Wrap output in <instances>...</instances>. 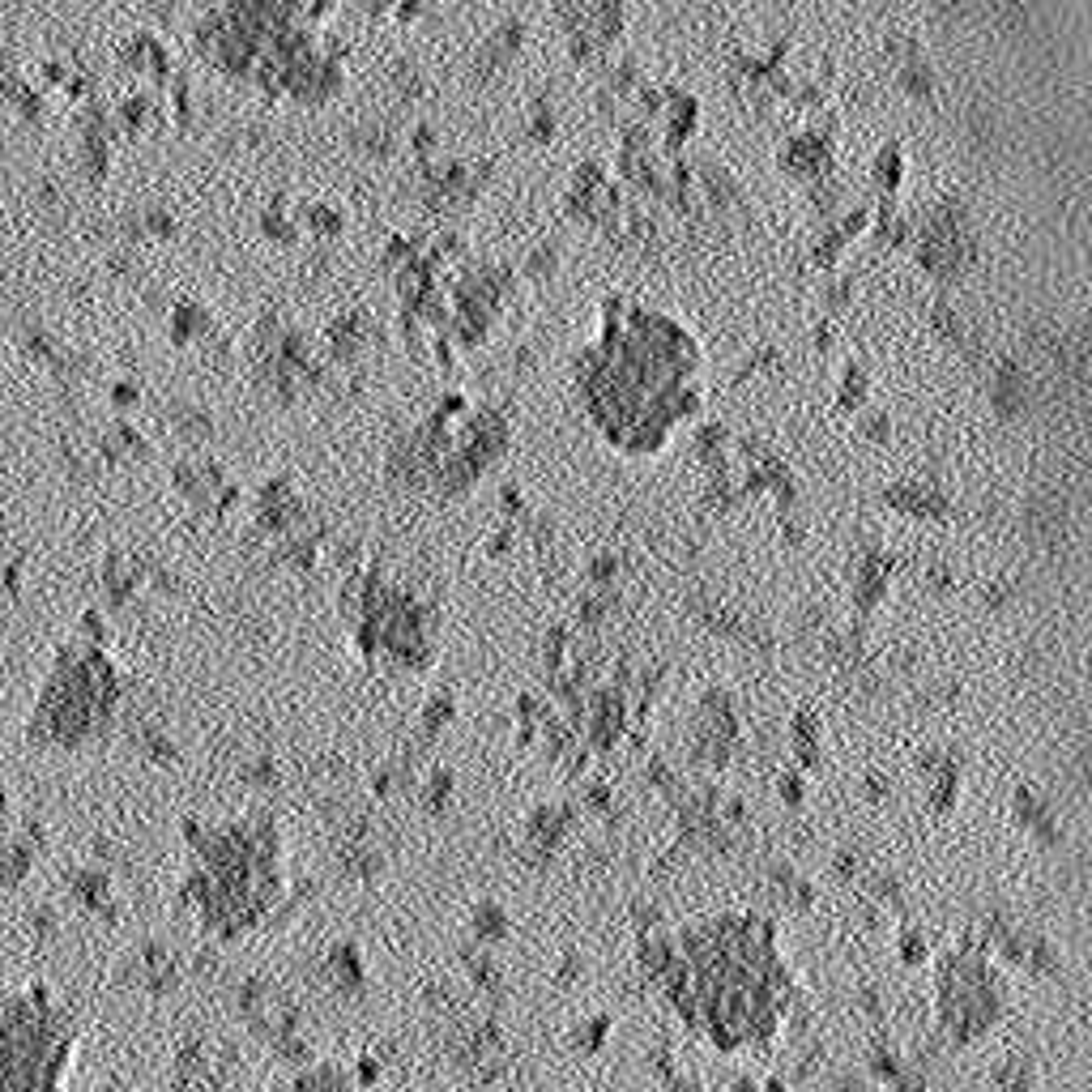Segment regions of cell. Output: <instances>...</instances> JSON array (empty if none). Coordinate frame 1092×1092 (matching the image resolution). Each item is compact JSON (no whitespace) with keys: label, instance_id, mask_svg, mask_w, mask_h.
<instances>
[{"label":"cell","instance_id":"7a4b0ae2","mask_svg":"<svg viewBox=\"0 0 1092 1092\" xmlns=\"http://www.w3.org/2000/svg\"><path fill=\"white\" fill-rule=\"evenodd\" d=\"M461 969H465V977H470V986L483 994V999H491L495 1007L504 1003V990H508V982H504V969H500V960H495L487 947H461Z\"/></svg>","mask_w":1092,"mask_h":1092},{"label":"cell","instance_id":"6da1fadb","mask_svg":"<svg viewBox=\"0 0 1092 1092\" xmlns=\"http://www.w3.org/2000/svg\"><path fill=\"white\" fill-rule=\"evenodd\" d=\"M77 1029L43 990H0V1092H64Z\"/></svg>","mask_w":1092,"mask_h":1092},{"label":"cell","instance_id":"4fadbf2b","mask_svg":"<svg viewBox=\"0 0 1092 1092\" xmlns=\"http://www.w3.org/2000/svg\"><path fill=\"white\" fill-rule=\"evenodd\" d=\"M1050 811H1054V807L1033 790V785H1016V794H1011V815H1016V824H1020L1024 832H1029L1037 819L1050 815Z\"/></svg>","mask_w":1092,"mask_h":1092},{"label":"cell","instance_id":"30bf717a","mask_svg":"<svg viewBox=\"0 0 1092 1092\" xmlns=\"http://www.w3.org/2000/svg\"><path fill=\"white\" fill-rule=\"evenodd\" d=\"M453 790H457V773L453 768H431V777L427 785H419V807L427 815H444L448 811V802H453Z\"/></svg>","mask_w":1092,"mask_h":1092},{"label":"cell","instance_id":"ba28073f","mask_svg":"<svg viewBox=\"0 0 1092 1092\" xmlns=\"http://www.w3.org/2000/svg\"><path fill=\"white\" fill-rule=\"evenodd\" d=\"M1029 977H1037V982H1054L1058 973H1063V952L1050 943V939H1041V935H1029L1024 939V965H1020Z\"/></svg>","mask_w":1092,"mask_h":1092},{"label":"cell","instance_id":"7402d4cb","mask_svg":"<svg viewBox=\"0 0 1092 1092\" xmlns=\"http://www.w3.org/2000/svg\"><path fill=\"white\" fill-rule=\"evenodd\" d=\"M380 1071H384L380 1054H363L359 1063H355V1084H359V1088H372V1084L380 1080Z\"/></svg>","mask_w":1092,"mask_h":1092},{"label":"cell","instance_id":"5bb4252c","mask_svg":"<svg viewBox=\"0 0 1092 1092\" xmlns=\"http://www.w3.org/2000/svg\"><path fill=\"white\" fill-rule=\"evenodd\" d=\"M896 956H901L909 969L926 965V960H930V939H926V930H922V926H913V922L896 930Z\"/></svg>","mask_w":1092,"mask_h":1092},{"label":"cell","instance_id":"9c48e42d","mask_svg":"<svg viewBox=\"0 0 1092 1092\" xmlns=\"http://www.w3.org/2000/svg\"><path fill=\"white\" fill-rule=\"evenodd\" d=\"M866 901L879 905L888 918H905V913H909V892H905L901 875H892V871L871 875V892H866Z\"/></svg>","mask_w":1092,"mask_h":1092},{"label":"cell","instance_id":"9a60e30c","mask_svg":"<svg viewBox=\"0 0 1092 1092\" xmlns=\"http://www.w3.org/2000/svg\"><path fill=\"white\" fill-rule=\"evenodd\" d=\"M453 713H457V700L453 696H431L427 709H423V738L436 743V734L448 726V721H453Z\"/></svg>","mask_w":1092,"mask_h":1092},{"label":"cell","instance_id":"ac0fdd59","mask_svg":"<svg viewBox=\"0 0 1092 1092\" xmlns=\"http://www.w3.org/2000/svg\"><path fill=\"white\" fill-rule=\"evenodd\" d=\"M854 1007L862 1011V1016H866V1020H871V1024H875V1029H879V1024H883V1020H888V1003H883V994H879L875 986H862V990L854 994Z\"/></svg>","mask_w":1092,"mask_h":1092},{"label":"cell","instance_id":"e0dca14e","mask_svg":"<svg viewBox=\"0 0 1092 1092\" xmlns=\"http://www.w3.org/2000/svg\"><path fill=\"white\" fill-rule=\"evenodd\" d=\"M777 798L785 802L790 811H798L802 802H807V773H798V768H790L781 781H777Z\"/></svg>","mask_w":1092,"mask_h":1092},{"label":"cell","instance_id":"7c38bea8","mask_svg":"<svg viewBox=\"0 0 1092 1092\" xmlns=\"http://www.w3.org/2000/svg\"><path fill=\"white\" fill-rule=\"evenodd\" d=\"M824 1067H828V1046H824V1041H815V1037H811L807 1046L798 1050L794 1063H790V1080H785V1084H811V1080H815V1075L824 1071Z\"/></svg>","mask_w":1092,"mask_h":1092},{"label":"cell","instance_id":"52a82bcc","mask_svg":"<svg viewBox=\"0 0 1092 1092\" xmlns=\"http://www.w3.org/2000/svg\"><path fill=\"white\" fill-rule=\"evenodd\" d=\"M990 1084L999 1088V1092H1037V1067H1033V1058L1011 1054V1058H1003V1063H994V1067H990Z\"/></svg>","mask_w":1092,"mask_h":1092},{"label":"cell","instance_id":"5b68a950","mask_svg":"<svg viewBox=\"0 0 1092 1092\" xmlns=\"http://www.w3.org/2000/svg\"><path fill=\"white\" fill-rule=\"evenodd\" d=\"M905 1050L896 1046V1041H888V1033H879L875 1041H871V1050H866V1080L871 1084H896L905 1075Z\"/></svg>","mask_w":1092,"mask_h":1092},{"label":"cell","instance_id":"603a6c76","mask_svg":"<svg viewBox=\"0 0 1092 1092\" xmlns=\"http://www.w3.org/2000/svg\"><path fill=\"white\" fill-rule=\"evenodd\" d=\"M862 794H866V802H888L892 798V781L883 777V773H866L862 777Z\"/></svg>","mask_w":1092,"mask_h":1092},{"label":"cell","instance_id":"44dd1931","mask_svg":"<svg viewBox=\"0 0 1092 1092\" xmlns=\"http://www.w3.org/2000/svg\"><path fill=\"white\" fill-rule=\"evenodd\" d=\"M832 1092H871V1080H866L862 1071L841 1067L837 1075H832Z\"/></svg>","mask_w":1092,"mask_h":1092},{"label":"cell","instance_id":"d6986e66","mask_svg":"<svg viewBox=\"0 0 1092 1092\" xmlns=\"http://www.w3.org/2000/svg\"><path fill=\"white\" fill-rule=\"evenodd\" d=\"M832 879H841V883L862 879V858L854 849H837V854H832Z\"/></svg>","mask_w":1092,"mask_h":1092},{"label":"cell","instance_id":"8992f818","mask_svg":"<svg viewBox=\"0 0 1092 1092\" xmlns=\"http://www.w3.org/2000/svg\"><path fill=\"white\" fill-rule=\"evenodd\" d=\"M470 930H474L478 947H500L512 935V918H508V909L500 901L483 896V901L474 905V913H470Z\"/></svg>","mask_w":1092,"mask_h":1092},{"label":"cell","instance_id":"cb8c5ba5","mask_svg":"<svg viewBox=\"0 0 1092 1092\" xmlns=\"http://www.w3.org/2000/svg\"><path fill=\"white\" fill-rule=\"evenodd\" d=\"M649 1067H653L657 1075H662V1080H670V1075L679 1071V1063H674V1050L666 1046V1041H662V1046H653V1050H649Z\"/></svg>","mask_w":1092,"mask_h":1092},{"label":"cell","instance_id":"8fae6325","mask_svg":"<svg viewBox=\"0 0 1092 1092\" xmlns=\"http://www.w3.org/2000/svg\"><path fill=\"white\" fill-rule=\"evenodd\" d=\"M610 1029H615V1020H610L606 1011H598V1016H589V1020L576 1024L568 1041H572L576 1054H602L606 1041H610Z\"/></svg>","mask_w":1092,"mask_h":1092},{"label":"cell","instance_id":"2e32d148","mask_svg":"<svg viewBox=\"0 0 1092 1092\" xmlns=\"http://www.w3.org/2000/svg\"><path fill=\"white\" fill-rule=\"evenodd\" d=\"M628 913H632V922H636V935H645V930H662V922H666V909L657 905V901H649V896H636Z\"/></svg>","mask_w":1092,"mask_h":1092},{"label":"cell","instance_id":"ffe728a7","mask_svg":"<svg viewBox=\"0 0 1092 1092\" xmlns=\"http://www.w3.org/2000/svg\"><path fill=\"white\" fill-rule=\"evenodd\" d=\"M581 977H585L581 952H564V960H559V969H555V982L559 986H572V982H581Z\"/></svg>","mask_w":1092,"mask_h":1092},{"label":"cell","instance_id":"277c9868","mask_svg":"<svg viewBox=\"0 0 1092 1092\" xmlns=\"http://www.w3.org/2000/svg\"><path fill=\"white\" fill-rule=\"evenodd\" d=\"M679 956V939L670 930H645L636 935V965L645 973V982H662V973L670 969V960Z\"/></svg>","mask_w":1092,"mask_h":1092},{"label":"cell","instance_id":"3957f363","mask_svg":"<svg viewBox=\"0 0 1092 1092\" xmlns=\"http://www.w3.org/2000/svg\"><path fill=\"white\" fill-rule=\"evenodd\" d=\"M384 871V854L376 841H337V875L350 883H376Z\"/></svg>","mask_w":1092,"mask_h":1092}]
</instances>
